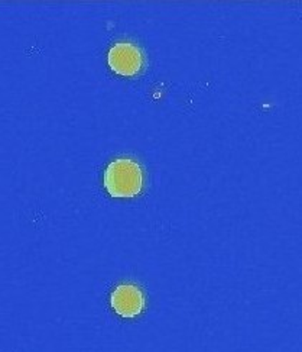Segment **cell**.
<instances>
[{"instance_id": "3", "label": "cell", "mask_w": 302, "mask_h": 352, "mask_svg": "<svg viewBox=\"0 0 302 352\" xmlns=\"http://www.w3.org/2000/svg\"><path fill=\"white\" fill-rule=\"evenodd\" d=\"M110 303H112V307L117 315L130 319L142 314L145 307V296L135 284H120L113 290Z\"/></svg>"}, {"instance_id": "1", "label": "cell", "mask_w": 302, "mask_h": 352, "mask_svg": "<svg viewBox=\"0 0 302 352\" xmlns=\"http://www.w3.org/2000/svg\"><path fill=\"white\" fill-rule=\"evenodd\" d=\"M103 183L112 197H135L142 192L145 173L139 162L132 158H116L106 167Z\"/></svg>"}, {"instance_id": "2", "label": "cell", "mask_w": 302, "mask_h": 352, "mask_svg": "<svg viewBox=\"0 0 302 352\" xmlns=\"http://www.w3.org/2000/svg\"><path fill=\"white\" fill-rule=\"evenodd\" d=\"M107 63L116 74L133 77L143 70L145 54L132 43H117L110 48Z\"/></svg>"}]
</instances>
